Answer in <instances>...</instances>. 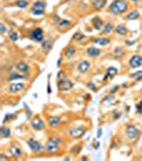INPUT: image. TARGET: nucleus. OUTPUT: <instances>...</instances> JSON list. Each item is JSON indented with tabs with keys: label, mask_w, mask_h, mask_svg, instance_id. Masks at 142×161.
Instances as JSON below:
<instances>
[{
	"label": "nucleus",
	"mask_w": 142,
	"mask_h": 161,
	"mask_svg": "<svg viewBox=\"0 0 142 161\" xmlns=\"http://www.w3.org/2000/svg\"><path fill=\"white\" fill-rule=\"evenodd\" d=\"M128 10V3L125 0H114L109 5V12L114 15L123 14Z\"/></svg>",
	"instance_id": "obj_1"
},
{
	"label": "nucleus",
	"mask_w": 142,
	"mask_h": 161,
	"mask_svg": "<svg viewBox=\"0 0 142 161\" xmlns=\"http://www.w3.org/2000/svg\"><path fill=\"white\" fill-rule=\"evenodd\" d=\"M61 143H62V141L59 137H50L45 144L44 149L48 153H55L59 149V146H60Z\"/></svg>",
	"instance_id": "obj_2"
},
{
	"label": "nucleus",
	"mask_w": 142,
	"mask_h": 161,
	"mask_svg": "<svg viewBox=\"0 0 142 161\" xmlns=\"http://www.w3.org/2000/svg\"><path fill=\"white\" fill-rule=\"evenodd\" d=\"M125 133H126V136H127L128 140L131 141H136L138 137L140 136V130L138 129L137 126L135 125H127L126 126V129H125Z\"/></svg>",
	"instance_id": "obj_3"
},
{
	"label": "nucleus",
	"mask_w": 142,
	"mask_h": 161,
	"mask_svg": "<svg viewBox=\"0 0 142 161\" xmlns=\"http://www.w3.org/2000/svg\"><path fill=\"white\" fill-rule=\"evenodd\" d=\"M45 8H46V2L43 0H37L31 7V14L33 15H43L45 13Z\"/></svg>",
	"instance_id": "obj_4"
},
{
	"label": "nucleus",
	"mask_w": 142,
	"mask_h": 161,
	"mask_svg": "<svg viewBox=\"0 0 142 161\" xmlns=\"http://www.w3.org/2000/svg\"><path fill=\"white\" fill-rule=\"evenodd\" d=\"M73 86H74V83L71 80H68V78L60 80L58 83V88L61 91H70L73 88Z\"/></svg>",
	"instance_id": "obj_5"
},
{
	"label": "nucleus",
	"mask_w": 142,
	"mask_h": 161,
	"mask_svg": "<svg viewBox=\"0 0 142 161\" xmlns=\"http://www.w3.org/2000/svg\"><path fill=\"white\" fill-rule=\"evenodd\" d=\"M27 144L30 147L31 150L34 153H39V152H41V150H43V148H45V147H43V145L41 144L39 141L34 140V139H29Z\"/></svg>",
	"instance_id": "obj_6"
},
{
	"label": "nucleus",
	"mask_w": 142,
	"mask_h": 161,
	"mask_svg": "<svg viewBox=\"0 0 142 161\" xmlns=\"http://www.w3.org/2000/svg\"><path fill=\"white\" fill-rule=\"evenodd\" d=\"M86 133V129L84 127H77V128H71L68 131V134L74 139H79Z\"/></svg>",
	"instance_id": "obj_7"
},
{
	"label": "nucleus",
	"mask_w": 142,
	"mask_h": 161,
	"mask_svg": "<svg viewBox=\"0 0 142 161\" xmlns=\"http://www.w3.org/2000/svg\"><path fill=\"white\" fill-rule=\"evenodd\" d=\"M30 38L32 39L33 41H36V42H41V41H43V38H44L43 30L41 28L33 29V30L30 32Z\"/></svg>",
	"instance_id": "obj_8"
},
{
	"label": "nucleus",
	"mask_w": 142,
	"mask_h": 161,
	"mask_svg": "<svg viewBox=\"0 0 142 161\" xmlns=\"http://www.w3.org/2000/svg\"><path fill=\"white\" fill-rule=\"evenodd\" d=\"M31 126H32V128L34 129V130L40 131L44 129L45 123L42 118H40V117H34V118L31 120Z\"/></svg>",
	"instance_id": "obj_9"
},
{
	"label": "nucleus",
	"mask_w": 142,
	"mask_h": 161,
	"mask_svg": "<svg viewBox=\"0 0 142 161\" xmlns=\"http://www.w3.org/2000/svg\"><path fill=\"white\" fill-rule=\"evenodd\" d=\"M142 64V56L140 55H134L129 60V66L131 68H139Z\"/></svg>",
	"instance_id": "obj_10"
},
{
	"label": "nucleus",
	"mask_w": 142,
	"mask_h": 161,
	"mask_svg": "<svg viewBox=\"0 0 142 161\" xmlns=\"http://www.w3.org/2000/svg\"><path fill=\"white\" fill-rule=\"evenodd\" d=\"M9 152L11 154V156H13L14 158H21V155H23V152H21V147L18 145H11Z\"/></svg>",
	"instance_id": "obj_11"
},
{
	"label": "nucleus",
	"mask_w": 142,
	"mask_h": 161,
	"mask_svg": "<svg viewBox=\"0 0 142 161\" xmlns=\"http://www.w3.org/2000/svg\"><path fill=\"white\" fill-rule=\"evenodd\" d=\"M118 74V69L115 68V67H110V68L107 69V71H106V74L105 76H104V82H106L107 80H109V78H112L114 77V76Z\"/></svg>",
	"instance_id": "obj_12"
},
{
	"label": "nucleus",
	"mask_w": 142,
	"mask_h": 161,
	"mask_svg": "<svg viewBox=\"0 0 142 161\" xmlns=\"http://www.w3.org/2000/svg\"><path fill=\"white\" fill-rule=\"evenodd\" d=\"M92 24H93L94 29H96V30H103V28L105 26L104 21L100 19L99 16H94L92 18Z\"/></svg>",
	"instance_id": "obj_13"
},
{
	"label": "nucleus",
	"mask_w": 142,
	"mask_h": 161,
	"mask_svg": "<svg viewBox=\"0 0 142 161\" xmlns=\"http://www.w3.org/2000/svg\"><path fill=\"white\" fill-rule=\"evenodd\" d=\"M16 69H17V71L21 72V73L29 74V66L26 64V62H24V61L18 62V64H16Z\"/></svg>",
	"instance_id": "obj_14"
},
{
	"label": "nucleus",
	"mask_w": 142,
	"mask_h": 161,
	"mask_svg": "<svg viewBox=\"0 0 142 161\" xmlns=\"http://www.w3.org/2000/svg\"><path fill=\"white\" fill-rule=\"evenodd\" d=\"M90 70V62L87 60H82L79 64H78V71L80 73H87Z\"/></svg>",
	"instance_id": "obj_15"
},
{
	"label": "nucleus",
	"mask_w": 142,
	"mask_h": 161,
	"mask_svg": "<svg viewBox=\"0 0 142 161\" xmlns=\"http://www.w3.org/2000/svg\"><path fill=\"white\" fill-rule=\"evenodd\" d=\"M25 88V84L23 83H13L10 85V91L11 93H19Z\"/></svg>",
	"instance_id": "obj_16"
},
{
	"label": "nucleus",
	"mask_w": 142,
	"mask_h": 161,
	"mask_svg": "<svg viewBox=\"0 0 142 161\" xmlns=\"http://www.w3.org/2000/svg\"><path fill=\"white\" fill-rule=\"evenodd\" d=\"M106 3H107V0H93V1H92V5H93L94 9L97 10V11L102 10L103 8L106 5Z\"/></svg>",
	"instance_id": "obj_17"
},
{
	"label": "nucleus",
	"mask_w": 142,
	"mask_h": 161,
	"mask_svg": "<svg viewBox=\"0 0 142 161\" xmlns=\"http://www.w3.org/2000/svg\"><path fill=\"white\" fill-rule=\"evenodd\" d=\"M100 50L97 48H94V46H90V48H88V50H87V54L89 55L90 57H97L100 55Z\"/></svg>",
	"instance_id": "obj_18"
},
{
	"label": "nucleus",
	"mask_w": 142,
	"mask_h": 161,
	"mask_svg": "<svg viewBox=\"0 0 142 161\" xmlns=\"http://www.w3.org/2000/svg\"><path fill=\"white\" fill-rule=\"evenodd\" d=\"M93 43H96L98 45H102V46H106L110 43V39L109 38H95L93 39Z\"/></svg>",
	"instance_id": "obj_19"
},
{
	"label": "nucleus",
	"mask_w": 142,
	"mask_h": 161,
	"mask_svg": "<svg viewBox=\"0 0 142 161\" xmlns=\"http://www.w3.org/2000/svg\"><path fill=\"white\" fill-rule=\"evenodd\" d=\"M75 53H76V48H75L74 45H68V48H65L64 55H65V57H68V58H71V57L74 56Z\"/></svg>",
	"instance_id": "obj_20"
},
{
	"label": "nucleus",
	"mask_w": 142,
	"mask_h": 161,
	"mask_svg": "<svg viewBox=\"0 0 142 161\" xmlns=\"http://www.w3.org/2000/svg\"><path fill=\"white\" fill-rule=\"evenodd\" d=\"M115 33L117 34H119V36H126L127 34V28H126L124 25H119V26L115 27Z\"/></svg>",
	"instance_id": "obj_21"
},
{
	"label": "nucleus",
	"mask_w": 142,
	"mask_h": 161,
	"mask_svg": "<svg viewBox=\"0 0 142 161\" xmlns=\"http://www.w3.org/2000/svg\"><path fill=\"white\" fill-rule=\"evenodd\" d=\"M0 135H1V137H3V139H8V137L11 135V129H10L9 127L2 126L1 129H0Z\"/></svg>",
	"instance_id": "obj_22"
},
{
	"label": "nucleus",
	"mask_w": 142,
	"mask_h": 161,
	"mask_svg": "<svg viewBox=\"0 0 142 161\" xmlns=\"http://www.w3.org/2000/svg\"><path fill=\"white\" fill-rule=\"evenodd\" d=\"M125 17L128 21H135V19H138L140 17V12L137 11V10H135V11H131V13H128Z\"/></svg>",
	"instance_id": "obj_23"
},
{
	"label": "nucleus",
	"mask_w": 142,
	"mask_h": 161,
	"mask_svg": "<svg viewBox=\"0 0 142 161\" xmlns=\"http://www.w3.org/2000/svg\"><path fill=\"white\" fill-rule=\"evenodd\" d=\"M60 117L58 116H51L49 117L48 119V123H49V126H51V127H57V126L60 123Z\"/></svg>",
	"instance_id": "obj_24"
},
{
	"label": "nucleus",
	"mask_w": 142,
	"mask_h": 161,
	"mask_svg": "<svg viewBox=\"0 0 142 161\" xmlns=\"http://www.w3.org/2000/svg\"><path fill=\"white\" fill-rule=\"evenodd\" d=\"M113 24L112 23H107V24H105V26H104V28H103V34H108V33H110L112 30H113Z\"/></svg>",
	"instance_id": "obj_25"
},
{
	"label": "nucleus",
	"mask_w": 142,
	"mask_h": 161,
	"mask_svg": "<svg viewBox=\"0 0 142 161\" xmlns=\"http://www.w3.org/2000/svg\"><path fill=\"white\" fill-rule=\"evenodd\" d=\"M29 74H24V75H21V74L17 73H11L8 80H21V78H26V76H28Z\"/></svg>",
	"instance_id": "obj_26"
},
{
	"label": "nucleus",
	"mask_w": 142,
	"mask_h": 161,
	"mask_svg": "<svg viewBox=\"0 0 142 161\" xmlns=\"http://www.w3.org/2000/svg\"><path fill=\"white\" fill-rule=\"evenodd\" d=\"M71 25V21H68V19H61L59 21L58 23V28L59 29H63V28H66Z\"/></svg>",
	"instance_id": "obj_27"
},
{
	"label": "nucleus",
	"mask_w": 142,
	"mask_h": 161,
	"mask_svg": "<svg viewBox=\"0 0 142 161\" xmlns=\"http://www.w3.org/2000/svg\"><path fill=\"white\" fill-rule=\"evenodd\" d=\"M15 5L18 8H21V9H26L29 5V1L28 0H17L16 2H15Z\"/></svg>",
	"instance_id": "obj_28"
},
{
	"label": "nucleus",
	"mask_w": 142,
	"mask_h": 161,
	"mask_svg": "<svg viewBox=\"0 0 142 161\" xmlns=\"http://www.w3.org/2000/svg\"><path fill=\"white\" fill-rule=\"evenodd\" d=\"M42 48H44L46 52H48L49 50H50L51 48H52V43H50V41L49 40H46V41H43L42 43Z\"/></svg>",
	"instance_id": "obj_29"
},
{
	"label": "nucleus",
	"mask_w": 142,
	"mask_h": 161,
	"mask_svg": "<svg viewBox=\"0 0 142 161\" xmlns=\"http://www.w3.org/2000/svg\"><path fill=\"white\" fill-rule=\"evenodd\" d=\"M123 55H124L123 48H117L114 50V57H115V58H121V57H123Z\"/></svg>",
	"instance_id": "obj_30"
},
{
	"label": "nucleus",
	"mask_w": 142,
	"mask_h": 161,
	"mask_svg": "<svg viewBox=\"0 0 142 161\" xmlns=\"http://www.w3.org/2000/svg\"><path fill=\"white\" fill-rule=\"evenodd\" d=\"M9 37L13 42H16V41L18 40V33L15 32V31H13V30H10Z\"/></svg>",
	"instance_id": "obj_31"
},
{
	"label": "nucleus",
	"mask_w": 142,
	"mask_h": 161,
	"mask_svg": "<svg viewBox=\"0 0 142 161\" xmlns=\"http://www.w3.org/2000/svg\"><path fill=\"white\" fill-rule=\"evenodd\" d=\"M114 101V96L113 95H110L108 96V97L104 98V99L102 100V103H111V102Z\"/></svg>",
	"instance_id": "obj_32"
},
{
	"label": "nucleus",
	"mask_w": 142,
	"mask_h": 161,
	"mask_svg": "<svg viewBox=\"0 0 142 161\" xmlns=\"http://www.w3.org/2000/svg\"><path fill=\"white\" fill-rule=\"evenodd\" d=\"M131 77L135 78L137 80H142V71H137L135 73L131 74Z\"/></svg>",
	"instance_id": "obj_33"
},
{
	"label": "nucleus",
	"mask_w": 142,
	"mask_h": 161,
	"mask_svg": "<svg viewBox=\"0 0 142 161\" xmlns=\"http://www.w3.org/2000/svg\"><path fill=\"white\" fill-rule=\"evenodd\" d=\"M73 39L76 41H81L82 39H84V34H82V33H80V32H76L74 34V37H73Z\"/></svg>",
	"instance_id": "obj_34"
},
{
	"label": "nucleus",
	"mask_w": 142,
	"mask_h": 161,
	"mask_svg": "<svg viewBox=\"0 0 142 161\" xmlns=\"http://www.w3.org/2000/svg\"><path fill=\"white\" fill-rule=\"evenodd\" d=\"M87 86H88L89 89L93 90V91H96V89H97V88H96V85L93 83V82H89V83L87 84Z\"/></svg>",
	"instance_id": "obj_35"
},
{
	"label": "nucleus",
	"mask_w": 142,
	"mask_h": 161,
	"mask_svg": "<svg viewBox=\"0 0 142 161\" xmlns=\"http://www.w3.org/2000/svg\"><path fill=\"white\" fill-rule=\"evenodd\" d=\"M136 111H137L138 114H142V100L136 105Z\"/></svg>",
	"instance_id": "obj_36"
},
{
	"label": "nucleus",
	"mask_w": 142,
	"mask_h": 161,
	"mask_svg": "<svg viewBox=\"0 0 142 161\" xmlns=\"http://www.w3.org/2000/svg\"><path fill=\"white\" fill-rule=\"evenodd\" d=\"M65 77H66L65 73H64L62 70H60V71L58 72V78H59V80H64Z\"/></svg>",
	"instance_id": "obj_37"
},
{
	"label": "nucleus",
	"mask_w": 142,
	"mask_h": 161,
	"mask_svg": "<svg viewBox=\"0 0 142 161\" xmlns=\"http://www.w3.org/2000/svg\"><path fill=\"white\" fill-rule=\"evenodd\" d=\"M12 117H14V115H13V114H7V115L5 116V119H3V123H5L8 120H10Z\"/></svg>",
	"instance_id": "obj_38"
},
{
	"label": "nucleus",
	"mask_w": 142,
	"mask_h": 161,
	"mask_svg": "<svg viewBox=\"0 0 142 161\" xmlns=\"http://www.w3.org/2000/svg\"><path fill=\"white\" fill-rule=\"evenodd\" d=\"M5 32V24H1L0 25V33L3 34Z\"/></svg>",
	"instance_id": "obj_39"
},
{
	"label": "nucleus",
	"mask_w": 142,
	"mask_h": 161,
	"mask_svg": "<svg viewBox=\"0 0 142 161\" xmlns=\"http://www.w3.org/2000/svg\"><path fill=\"white\" fill-rule=\"evenodd\" d=\"M80 149H81V147L80 146H75L74 148L72 149V153H79Z\"/></svg>",
	"instance_id": "obj_40"
},
{
	"label": "nucleus",
	"mask_w": 142,
	"mask_h": 161,
	"mask_svg": "<svg viewBox=\"0 0 142 161\" xmlns=\"http://www.w3.org/2000/svg\"><path fill=\"white\" fill-rule=\"evenodd\" d=\"M118 89H119V86H114V87L111 89V91H110V94H111V95H113V94L115 93V91H117Z\"/></svg>",
	"instance_id": "obj_41"
},
{
	"label": "nucleus",
	"mask_w": 142,
	"mask_h": 161,
	"mask_svg": "<svg viewBox=\"0 0 142 161\" xmlns=\"http://www.w3.org/2000/svg\"><path fill=\"white\" fill-rule=\"evenodd\" d=\"M102 133H103V129L102 128H98V130H97V137H98V139L102 136Z\"/></svg>",
	"instance_id": "obj_42"
},
{
	"label": "nucleus",
	"mask_w": 142,
	"mask_h": 161,
	"mask_svg": "<svg viewBox=\"0 0 142 161\" xmlns=\"http://www.w3.org/2000/svg\"><path fill=\"white\" fill-rule=\"evenodd\" d=\"M0 160H9V158H8V157H5L3 154H1V155H0Z\"/></svg>",
	"instance_id": "obj_43"
},
{
	"label": "nucleus",
	"mask_w": 142,
	"mask_h": 161,
	"mask_svg": "<svg viewBox=\"0 0 142 161\" xmlns=\"http://www.w3.org/2000/svg\"><path fill=\"white\" fill-rule=\"evenodd\" d=\"M117 112H118V111H114V112H113V113H114V118H115V119H117L118 117L121 116V114H118Z\"/></svg>",
	"instance_id": "obj_44"
},
{
	"label": "nucleus",
	"mask_w": 142,
	"mask_h": 161,
	"mask_svg": "<svg viewBox=\"0 0 142 161\" xmlns=\"http://www.w3.org/2000/svg\"><path fill=\"white\" fill-rule=\"evenodd\" d=\"M62 64V58H61V57H60V58H59V59H58V62H57V66L60 67V64Z\"/></svg>",
	"instance_id": "obj_45"
},
{
	"label": "nucleus",
	"mask_w": 142,
	"mask_h": 161,
	"mask_svg": "<svg viewBox=\"0 0 142 161\" xmlns=\"http://www.w3.org/2000/svg\"><path fill=\"white\" fill-rule=\"evenodd\" d=\"M54 19H55V21H61L60 17H59L58 15H54Z\"/></svg>",
	"instance_id": "obj_46"
},
{
	"label": "nucleus",
	"mask_w": 142,
	"mask_h": 161,
	"mask_svg": "<svg viewBox=\"0 0 142 161\" xmlns=\"http://www.w3.org/2000/svg\"><path fill=\"white\" fill-rule=\"evenodd\" d=\"M82 160H88V157H82Z\"/></svg>",
	"instance_id": "obj_47"
},
{
	"label": "nucleus",
	"mask_w": 142,
	"mask_h": 161,
	"mask_svg": "<svg viewBox=\"0 0 142 161\" xmlns=\"http://www.w3.org/2000/svg\"><path fill=\"white\" fill-rule=\"evenodd\" d=\"M133 1H138V0H133Z\"/></svg>",
	"instance_id": "obj_48"
}]
</instances>
